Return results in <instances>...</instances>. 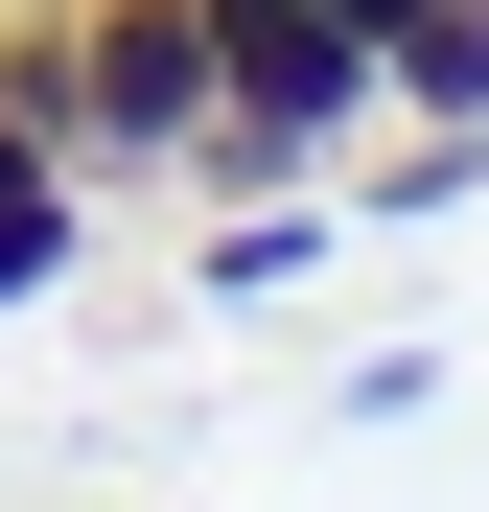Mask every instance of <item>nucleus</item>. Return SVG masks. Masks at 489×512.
<instances>
[{
  "label": "nucleus",
  "mask_w": 489,
  "mask_h": 512,
  "mask_svg": "<svg viewBox=\"0 0 489 512\" xmlns=\"http://www.w3.org/2000/svg\"><path fill=\"white\" fill-rule=\"evenodd\" d=\"M373 94L396 117H489V0H396L373 24Z\"/></svg>",
  "instance_id": "7ed1b4c3"
},
{
  "label": "nucleus",
  "mask_w": 489,
  "mask_h": 512,
  "mask_svg": "<svg viewBox=\"0 0 489 512\" xmlns=\"http://www.w3.org/2000/svg\"><path fill=\"white\" fill-rule=\"evenodd\" d=\"M70 233H94V187H70V140L0 94V303H47V280H70Z\"/></svg>",
  "instance_id": "f03ea898"
},
{
  "label": "nucleus",
  "mask_w": 489,
  "mask_h": 512,
  "mask_svg": "<svg viewBox=\"0 0 489 512\" xmlns=\"http://www.w3.org/2000/svg\"><path fill=\"white\" fill-rule=\"evenodd\" d=\"M47 140H70V187H187L210 0H47Z\"/></svg>",
  "instance_id": "f257e3e1"
}]
</instances>
